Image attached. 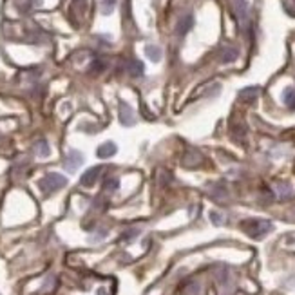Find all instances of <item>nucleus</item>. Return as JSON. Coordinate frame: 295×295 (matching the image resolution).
Wrapping results in <instances>:
<instances>
[{
    "label": "nucleus",
    "instance_id": "obj_1",
    "mask_svg": "<svg viewBox=\"0 0 295 295\" xmlns=\"http://www.w3.org/2000/svg\"><path fill=\"white\" fill-rule=\"evenodd\" d=\"M243 230L247 232L250 237H261L264 235L266 232L272 230V223L270 221H264V219H248L243 221Z\"/></svg>",
    "mask_w": 295,
    "mask_h": 295
},
{
    "label": "nucleus",
    "instance_id": "obj_2",
    "mask_svg": "<svg viewBox=\"0 0 295 295\" xmlns=\"http://www.w3.org/2000/svg\"><path fill=\"white\" fill-rule=\"evenodd\" d=\"M67 180L64 176L60 174H47L44 180L40 181V187L44 188L45 192H55V190H60L62 187H65Z\"/></svg>",
    "mask_w": 295,
    "mask_h": 295
},
{
    "label": "nucleus",
    "instance_id": "obj_3",
    "mask_svg": "<svg viewBox=\"0 0 295 295\" xmlns=\"http://www.w3.org/2000/svg\"><path fill=\"white\" fill-rule=\"evenodd\" d=\"M102 168L104 167H92L89 168V170H85L84 174H82L80 183L84 185V187H92V185L96 183V180H98V176L102 174Z\"/></svg>",
    "mask_w": 295,
    "mask_h": 295
},
{
    "label": "nucleus",
    "instance_id": "obj_4",
    "mask_svg": "<svg viewBox=\"0 0 295 295\" xmlns=\"http://www.w3.org/2000/svg\"><path fill=\"white\" fill-rule=\"evenodd\" d=\"M116 154V145L111 143V141H107V143L100 145L98 147V156H100L102 160H105V158H111V156Z\"/></svg>",
    "mask_w": 295,
    "mask_h": 295
},
{
    "label": "nucleus",
    "instance_id": "obj_5",
    "mask_svg": "<svg viewBox=\"0 0 295 295\" xmlns=\"http://www.w3.org/2000/svg\"><path fill=\"white\" fill-rule=\"evenodd\" d=\"M82 161H84V158H82L78 152H69L67 160H65V165L69 167V170H75L78 165H82Z\"/></svg>",
    "mask_w": 295,
    "mask_h": 295
},
{
    "label": "nucleus",
    "instance_id": "obj_6",
    "mask_svg": "<svg viewBox=\"0 0 295 295\" xmlns=\"http://www.w3.org/2000/svg\"><path fill=\"white\" fill-rule=\"evenodd\" d=\"M192 16L188 15V16H185V18H181L180 20V24H178V35H185V33L188 31V29L192 28Z\"/></svg>",
    "mask_w": 295,
    "mask_h": 295
},
{
    "label": "nucleus",
    "instance_id": "obj_7",
    "mask_svg": "<svg viewBox=\"0 0 295 295\" xmlns=\"http://www.w3.org/2000/svg\"><path fill=\"white\" fill-rule=\"evenodd\" d=\"M127 71H129V75H131V76H140L141 72H143V64H141V62H131L129 67H127Z\"/></svg>",
    "mask_w": 295,
    "mask_h": 295
},
{
    "label": "nucleus",
    "instance_id": "obj_8",
    "mask_svg": "<svg viewBox=\"0 0 295 295\" xmlns=\"http://www.w3.org/2000/svg\"><path fill=\"white\" fill-rule=\"evenodd\" d=\"M120 118H121V121H124L125 125H131L132 121H134V116H132L131 109H129L127 105H124V107H121V114H120Z\"/></svg>",
    "mask_w": 295,
    "mask_h": 295
},
{
    "label": "nucleus",
    "instance_id": "obj_9",
    "mask_svg": "<svg viewBox=\"0 0 295 295\" xmlns=\"http://www.w3.org/2000/svg\"><path fill=\"white\" fill-rule=\"evenodd\" d=\"M283 100H284V104H286L288 107L293 109L295 107V89H286V91H284Z\"/></svg>",
    "mask_w": 295,
    "mask_h": 295
},
{
    "label": "nucleus",
    "instance_id": "obj_10",
    "mask_svg": "<svg viewBox=\"0 0 295 295\" xmlns=\"http://www.w3.org/2000/svg\"><path fill=\"white\" fill-rule=\"evenodd\" d=\"M147 56H149V58H151V60L160 62V58H161V51H160V47H154V45H149V47H147Z\"/></svg>",
    "mask_w": 295,
    "mask_h": 295
},
{
    "label": "nucleus",
    "instance_id": "obj_11",
    "mask_svg": "<svg viewBox=\"0 0 295 295\" xmlns=\"http://www.w3.org/2000/svg\"><path fill=\"white\" fill-rule=\"evenodd\" d=\"M257 92H259V89L248 87V89H244V91L241 92V98H243V100H254L255 96H257Z\"/></svg>",
    "mask_w": 295,
    "mask_h": 295
},
{
    "label": "nucleus",
    "instance_id": "obj_12",
    "mask_svg": "<svg viewBox=\"0 0 295 295\" xmlns=\"http://www.w3.org/2000/svg\"><path fill=\"white\" fill-rule=\"evenodd\" d=\"M237 58V51L235 49H225L223 53V62H232Z\"/></svg>",
    "mask_w": 295,
    "mask_h": 295
},
{
    "label": "nucleus",
    "instance_id": "obj_13",
    "mask_svg": "<svg viewBox=\"0 0 295 295\" xmlns=\"http://www.w3.org/2000/svg\"><path fill=\"white\" fill-rule=\"evenodd\" d=\"M116 6V0H104V13L105 15H109V13L114 9Z\"/></svg>",
    "mask_w": 295,
    "mask_h": 295
},
{
    "label": "nucleus",
    "instance_id": "obj_14",
    "mask_svg": "<svg viewBox=\"0 0 295 295\" xmlns=\"http://www.w3.org/2000/svg\"><path fill=\"white\" fill-rule=\"evenodd\" d=\"M105 188H107V190H109V188H111V190H116V188H118V181H116V180H107V181H105Z\"/></svg>",
    "mask_w": 295,
    "mask_h": 295
},
{
    "label": "nucleus",
    "instance_id": "obj_15",
    "mask_svg": "<svg viewBox=\"0 0 295 295\" xmlns=\"http://www.w3.org/2000/svg\"><path fill=\"white\" fill-rule=\"evenodd\" d=\"M210 219L214 221V223H221V215H217L215 212H212V214H210Z\"/></svg>",
    "mask_w": 295,
    "mask_h": 295
},
{
    "label": "nucleus",
    "instance_id": "obj_16",
    "mask_svg": "<svg viewBox=\"0 0 295 295\" xmlns=\"http://www.w3.org/2000/svg\"><path fill=\"white\" fill-rule=\"evenodd\" d=\"M94 69H98V71H102V69H104V62H94Z\"/></svg>",
    "mask_w": 295,
    "mask_h": 295
}]
</instances>
